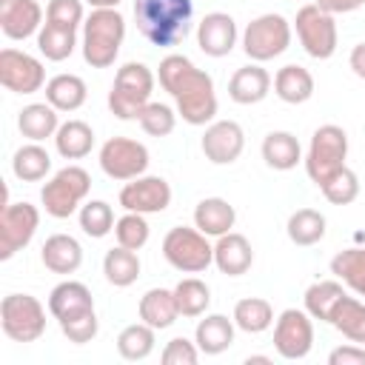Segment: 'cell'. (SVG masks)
I'll return each mask as SVG.
<instances>
[{
  "label": "cell",
  "instance_id": "obj_1",
  "mask_svg": "<svg viewBox=\"0 0 365 365\" xmlns=\"http://www.w3.org/2000/svg\"><path fill=\"white\" fill-rule=\"evenodd\" d=\"M160 86L177 103V114L188 125H208L217 117V91L208 71L197 68L185 54H165L157 68Z\"/></svg>",
  "mask_w": 365,
  "mask_h": 365
},
{
  "label": "cell",
  "instance_id": "obj_2",
  "mask_svg": "<svg viewBox=\"0 0 365 365\" xmlns=\"http://www.w3.org/2000/svg\"><path fill=\"white\" fill-rule=\"evenodd\" d=\"M194 3L191 0H134L137 31L160 48L182 43L191 31Z\"/></svg>",
  "mask_w": 365,
  "mask_h": 365
},
{
  "label": "cell",
  "instance_id": "obj_3",
  "mask_svg": "<svg viewBox=\"0 0 365 365\" xmlns=\"http://www.w3.org/2000/svg\"><path fill=\"white\" fill-rule=\"evenodd\" d=\"M125 40V17L117 9H91L83 23V60L91 68L114 66Z\"/></svg>",
  "mask_w": 365,
  "mask_h": 365
},
{
  "label": "cell",
  "instance_id": "obj_4",
  "mask_svg": "<svg viewBox=\"0 0 365 365\" xmlns=\"http://www.w3.org/2000/svg\"><path fill=\"white\" fill-rule=\"evenodd\" d=\"M151 91H154V71L137 60L123 63L108 91V111L117 120H137L140 111L151 103Z\"/></svg>",
  "mask_w": 365,
  "mask_h": 365
},
{
  "label": "cell",
  "instance_id": "obj_5",
  "mask_svg": "<svg viewBox=\"0 0 365 365\" xmlns=\"http://www.w3.org/2000/svg\"><path fill=\"white\" fill-rule=\"evenodd\" d=\"M345 160H348V134L334 123H325L311 134L308 151L302 157L305 174L317 185L328 182L339 168H345Z\"/></svg>",
  "mask_w": 365,
  "mask_h": 365
},
{
  "label": "cell",
  "instance_id": "obj_6",
  "mask_svg": "<svg viewBox=\"0 0 365 365\" xmlns=\"http://www.w3.org/2000/svg\"><path fill=\"white\" fill-rule=\"evenodd\" d=\"M88 191H91L88 171L83 165H66L40 188V202H43L48 217L66 220V217H71L83 205Z\"/></svg>",
  "mask_w": 365,
  "mask_h": 365
},
{
  "label": "cell",
  "instance_id": "obj_7",
  "mask_svg": "<svg viewBox=\"0 0 365 365\" xmlns=\"http://www.w3.org/2000/svg\"><path fill=\"white\" fill-rule=\"evenodd\" d=\"M163 257L171 268L182 274H200L214 262V245L197 225L194 228L174 225L163 237Z\"/></svg>",
  "mask_w": 365,
  "mask_h": 365
},
{
  "label": "cell",
  "instance_id": "obj_8",
  "mask_svg": "<svg viewBox=\"0 0 365 365\" xmlns=\"http://www.w3.org/2000/svg\"><path fill=\"white\" fill-rule=\"evenodd\" d=\"M0 328L11 342H34L46 331V308L31 294H6L0 302Z\"/></svg>",
  "mask_w": 365,
  "mask_h": 365
},
{
  "label": "cell",
  "instance_id": "obj_9",
  "mask_svg": "<svg viewBox=\"0 0 365 365\" xmlns=\"http://www.w3.org/2000/svg\"><path fill=\"white\" fill-rule=\"evenodd\" d=\"M288 46H291V23L277 11L254 17L242 31V51L248 54L251 63L274 60Z\"/></svg>",
  "mask_w": 365,
  "mask_h": 365
},
{
  "label": "cell",
  "instance_id": "obj_10",
  "mask_svg": "<svg viewBox=\"0 0 365 365\" xmlns=\"http://www.w3.org/2000/svg\"><path fill=\"white\" fill-rule=\"evenodd\" d=\"M294 31H297V40H299V46L305 48L308 57H314V60L334 57L336 43H339L336 20H334V14L322 11L317 3H308L297 11Z\"/></svg>",
  "mask_w": 365,
  "mask_h": 365
},
{
  "label": "cell",
  "instance_id": "obj_11",
  "mask_svg": "<svg viewBox=\"0 0 365 365\" xmlns=\"http://www.w3.org/2000/svg\"><path fill=\"white\" fill-rule=\"evenodd\" d=\"M148 148L140 140L131 137H108L100 145V168L106 177L128 182L134 177H143L148 168Z\"/></svg>",
  "mask_w": 365,
  "mask_h": 365
},
{
  "label": "cell",
  "instance_id": "obj_12",
  "mask_svg": "<svg viewBox=\"0 0 365 365\" xmlns=\"http://www.w3.org/2000/svg\"><path fill=\"white\" fill-rule=\"evenodd\" d=\"M40 228V211L37 205L20 200L6 202L0 211V259H11L17 251H23Z\"/></svg>",
  "mask_w": 365,
  "mask_h": 365
},
{
  "label": "cell",
  "instance_id": "obj_13",
  "mask_svg": "<svg viewBox=\"0 0 365 365\" xmlns=\"http://www.w3.org/2000/svg\"><path fill=\"white\" fill-rule=\"evenodd\" d=\"M274 348L282 359H305L314 348V322L305 308H285L274 319Z\"/></svg>",
  "mask_w": 365,
  "mask_h": 365
},
{
  "label": "cell",
  "instance_id": "obj_14",
  "mask_svg": "<svg viewBox=\"0 0 365 365\" xmlns=\"http://www.w3.org/2000/svg\"><path fill=\"white\" fill-rule=\"evenodd\" d=\"M0 83L6 91L14 94H34L40 91L48 80H46V68L43 63L20 48H3L0 51Z\"/></svg>",
  "mask_w": 365,
  "mask_h": 365
},
{
  "label": "cell",
  "instance_id": "obj_15",
  "mask_svg": "<svg viewBox=\"0 0 365 365\" xmlns=\"http://www.w3.org/2000/svg\"><path fill=\"white\" fill-rule=\"evenodd\" d=\"M120 205L125 211H137V214H163L171 205V185L163 177L154 174H143L128 180L120 188Z\"/></svg>",
  "mask_w": 365,
  "mask_h": 365
},
{
  "label": "cell",
  "instance_id": "obj_16",
  "mask_svg": "<svg viewBox=\"0 0 365 365\" xmlns=\"http://www.w3.org/2000/svg\"><path fill=\"white\" fill-rule=\"evenodd\" d=\"M200 148L208 163L214 165H231L240 160L245 148V131L234 120H214L205 125V134L200 140Z\"/></svg>",
  "mask_w": 365,
  "mask_h": 365
},
{
  "label": "cell",
  "instance_id": "obj_17",
  "mask_svg": "<svg viewBox=\"0 0 365 365\" xmlns=\"http://www.w3.org/2000/svg\"><path fill=\"white\" fill-rule=\"evenodd\" d=\"M240 40L237 31V20L225 11H208L200 23H197V46L202 54L208 57H225L234 51Z\"/></svg>",
  "mask_w": 365,
  "mask_h": 365
},
{
  "label": "cell",
  "instance_id": "obj_18",
  "mask_svg": "<svg viewBox=\"0 0 365 365\" xmlns=\"http://www.w3.org/2000/svg\"><path fill=\"white\" fill-rule=\"evenodd\" d=\"M43 29V9L37 0H0V31L9 40H29Z\"/></svg>",
  "mask_w": 365,
  "mask_h": 365
},
{
  "label": "cell",
  "instance_id": "obj_19",
  "mask_svg": "<svg viewBox=\"0 0 365 365\" xmlns=\"http://www.w3.org/2000/svg\"><path fill=\"white\" fill-rule=\"evenodd\" d=\"M271 91V74L259 66V63H248V66H240L231 80H228V97L237 103V106H254V103H262Z\"/></svg>",
  "mask_w": 365,
  "mask_h": 365
},
{
  "label": "cell",
  "instance_id": "obj_20",
  "mask_svg": "<svg viewBox=\"0 0 365 365\" xmlns=\"http://www.w3.org/2000/svg\"><path fill=\"white\" fill-rule=\"evenodd\" d=\"M86 311H94V297L88 291V285L77 282V279H63L60 285L51 288L48 294V314L63 322L68 317H77V314H86Z\"/></svg>",
  "mask_w": 365,
  "mask_h": 365
},
{
  "label": "cell",
  "instance_id": "obj_21",
  "mask_svg": "<svg viewBox=\"0 0 365 365\" xmlns=\"http://www.w3.org/2000/svg\"><path fill=\"white\" fill-rule=\"evenodd\" d=\"M254 262V248L251 242L237 234V231H228L222 237H217L214 242V265L228 274V277H242Z\"/></svg>",
  "mask_w": 365,
  "mask_h": 365
},
{
  "label": "cell",
  "instance_id": "obj_22",
  "mask_svg": "<svg viewBox=\"0 0 365 365\" xmlns=\"http://www.w3.org/2000/svg\"><path fill=\"white\" fill-rule=\"evenodd\" d=\"M40 259L51 274H74L83 265V245L71 234H51L40 248Z\"/></svg>",
  "mask_w": 365,
  "mask_h": 365
},
{
  "label": "cell",
  "instance_id": "obj_23",
  "mask_svg": "<svg viewBox=\"0 0 365 365\" xmlns=\"http://www.w3.org/2000/svg\"><path fill=\"white\" fill-rule=\"evenodd\" d=\"M234 331L237 325L225 314H205L194 328V342L205 356H217L234 345Z\"/></svg>",
  "mask_w": 365,
  "mask_h": 365
},
{
  "label": "cell",
  "instance_id": "obj_24",
  "mask_svg": "<svg viewBox=\"0 0 365 365\" xmlns=\"http://www.w3.org/2000/svg\"><path fill=\"white\" fill-rule=\"evenodd\" d=\"M140 319L145 325H151L154 331H163V328H171L180 317V308H177V297H174V288H148L143 297H140Z\"/></svg>",
  "mask_w": 365,
  "mask_h": 365
},
{
  "label": "cell",
  "instance_id": "obj_25",
  "mask_svg": "<svg viewBox=\"0 0 365 365\" xmlns=\"http://www.w3.org/2000/svg\"><path fill=\"white\" fill-rule=\"evenodd\" d=\"M57 114L60 111L51 103H29L17 114V128H20V134L26 140L43 143V140L57 134V128H60V117Z\"/></svg>",
  "mask_w": 365,
  "mask_h": 365
},
{
  "label": "cell",
  "instance_id": "obj_26",
  "mask_svg": "<svg viewBox=\"0 0 365 365\" xmlns=\"http://www.w3.org/2000/svg\"><path fill=\"white\" fill-rule=\"evenodd\" d=\"M274 94L288 106L308 103L314 97V74L305 66L288 63L274 74Z\"/></svg>",
  "mask_w": 365,
  "mask_h": 365
},
{
  "label": "cell",
  "instance_id": "obj_27",
  "mask_svg": "<svg viewBox=\"0 0 365 365\" xmlns=\"http://www.w3.org/2000/svg\"><path fill=\"white\" fill-rule=\"evenodd\" d=\"M234 222H237V211L222 197H205L194 208V225L205 237H222L234 228Z\"/></svg>",
  "mask_w": 365,
  "mask_h": 365
},
{
  "label": "cell",
  "instance_id": "obj_28",
  "mask_svg": "<svg viewBox=\"0 0 365 365\" xmlns=\"http://www.w3.org/2000/svg\"><path fill=\"white\" fill-rule=\"evenodd\" d=\"M259 151L265 165L274 171H291L297 163H302V145L291 131H268Z\"/></svg>",
  "mask_w": 365,
  "mask_h": 365
},
{
  "label": "cell",
  "instance_id": "obj_29",
  "mask_svg": "<svg viewBox=\"0 0 365 365\" xmlns=\"http://www.w3.org/2000/svg\"><path fill=\"white\" fill-rule=\"evenodd\" d=\"M51 140L63 160H83L94 148V128L83 120H66V123H60V128Z\"/></svg>",
  "mask_w": 365,
  "mask_h": 365
},
{
  "label": "cell",
  "instance_id": "obj_30",
  "mask_svg": "<svg viewBox=\"0 0 365 365\" xmlns=\"http://www.w3.org/2000/svg\"><path fill=\"white\" fill-rule=\"evenodd\" d=\"M88 97L86 80L77 74H54L46 83V103H51L57 111H77Z\"/></svg>",
  "mask_w": 365,
  "mask_h": 365
},
{
  "label": "cell",
  "instance_id": "obj_31",
  "mask_svg": "<svg viewBox=\"0 0 365 365\" xmlns=\"http://www.w3.org/2000/svg\"><path fill=\"white\" fill-rule=\"evenodd\" d=\"M325 228H328L325 214L317 211V208H299V211H294V214L288 217V222H285L288 240H291L294 245H299V248L317 245V242L325 237Z\"/></svg>",
  "mask_w": 365,
  "mask_h": 365
},
{
  "label": "cell",
  "instance_id": "obj_32",
  "mask_svg": "<svg viewBox=\"0 0 365 365\" xmlns=\"http://www.w3.org/2000/svg\"><path fill=\"white\" fill-rule=\"evenodd\" d=\"M345 294L348 291L342 288V282H336V279H319V282H314V285L305 288L302 302H305V311L311 314V319H319V322H328L331 325V314H334L336 302Z\"/></svg>",
  "mask_w": 365,
  "mask_h": 365
},
{
  "label": "cell",
  "instance_id": "obj_33",
  "mask_svg": "<svg viewBox=\"0 0 365 365\" xmlns=\"http://www.w3.org/2000/svg\"><path fill=\"white\" fill-rule=\"evenodd\" d=\"M11 171L23 182H40L51 171V154L40 143H26L11 157Z\"/></svg>",
  "mask_w": 365,
  "mask_h": 365
},
{
  "label": "cell",
  "instance_id": "obj_34",
  "mask_svg": "<svg viewBox=\"0 0 365 365\" xmlns=\"http://www.w3.org/2000/svg\"><path fill=\"white\" fill-rule=\"evenodd\" d=\"M103 274L106 279L114 285V288H128L137 282L140 277V257L137 251L125 248V245H117V248H108L106 257H103Z\"/></svg>",
  "mask_w": 365,
  "mask_h": 365
},
{
  "label": "cell",
  "instance_id": "obj_35",
  "mask_svg": "<svg viewBox=\"0 0 365 365\" xmlns=\"http://www.w3.org/2000/svg\"><path fill=\"white\" fill-rule=\"evenodd\" d=\"M331 325H334L342 336H348L351 342L365 345V302L345 294V297L336 302L334 314H331Z\"/></svg>",
  "mask_w": 365,
  "mask_h": 365
},
{
  "label": "cell",
  "instance_id": "obj_36",
  "mask_svg": "<svg viewBox=\"0 0 365 365\" xmlns=\"http://www.w3.org/2000/svg\"><path fill=\"white\" fill-rule=\"evenodd\" d=\"M234 325L245 334H262L274 325V308L262 297H245L234 305Z\"/></svg>",
  "mask_w": 365,
  "mask_h": 365
},
{
  "label": "cell",
  "instance_id": "obj_37",
  "mask_svg": "<svg viewBox=\"0 0 365 365\" xmlns=\"http://www.w3.org/2000/svg\"><path fill=\"white\" fill-rule=\"evenodd\" d=\"M154 334H157V331H154L151 325H145L143 319L125 325V328L117 334V354H120L123 359H128V362H140V359L151 356L154 342H157Z\"/></svg>",
  "mask_w": 365,
  "mask_h": 365
},
{
  "label": "cell",
  "instance_id": "obj_38",
  "mask_svg": "<svg viewBox=\"0 0 365 365\" xmlns=\"http://www.w3.org/2000/svg\"><path fill=\"white\" fill-rule=\"evenodd\" d=\"M37 48L46 60L51 63H60L66 57L74 54L77 48V31L74 29H63V26H54V23H43V29L37 31Z\"/></svg>",
  "mask_w": 365,
  "mask_h": 365
},
{
  "label": "cell",
  "instance_id": "obj_39",
  "mask_svg": "<svg viewBox=\"0 0 365 365\" xmlns=\"http://www.w3.org/2000/svg\"><path fill=\"white\" fill-rule=\"evenodd\" d=\"M331 274L345 282L354 294H359L365 288V245L356 248H345L331 259Z\"/></svg>",
  "mask_w": 365,
  "mask_h": 365
},
{
  "label": "cell",
  "instance_id": "obj_40",
  "mask_svg": "<svg viewBox=\"0 0 365 365\" xmlns=\"http://www.w3.org/2000/svg\"><path fill=\"white\" fill-rule=\"evenodd\" d=\"M174 297H177V308L180 317H202L211 305V288L197 279V277H185L174 285Z\"/></svg>",
  "mask_w": 365,
  "mask_h": 365
},
{
  "label": "cell",
  "instance_id": "obj_41",
  "mask_svg": "<svg viewBox=\"0 0 365 365\" xmlns=\"http://www.w3.org/2000/svg\"><path fill=\"white\" fill-rule=\"evenodd\" d=\"M77 222L83 228V234H88L91 240H103L106 234L114 231V208L106 200H88L80 205L77 211Z\"/></svg>",
  "mask_w": 365,
  "mask_h": 365
},
{
  "label": "cell",
  "instance_id": "obj_42",
  "mask_svg": "<svg viewBox=\"0 0 365 365\" xmlns=\"http://www.w3.org/2000/svg\"><path fill=\"white\" fill-rule=\"evenodd\" d=\"M114 237H117V245H125L131 251H140L148 237H151V225L145 220V214H137V211H125L117 222H114Z\"/></svg>",
  "mask_w": 365,
  "mask_h": 365
},
{
  "label": "cell",
  "instance_id": "obj_43",
  "mask_svg": "<svg viewBox=\"0 0 365 365\" xmlns=\"http://www.w3.org/2000/svg\"><path fill=\"white\" fill-rule=\"evenodd\" d=\"M137 123H140V128H143L148 137H168V134L174 131V125H177V111H174L168 103H154V100H151V103L140 111Z\"/></svg>",
  "mask_w": 365,
  "mask_h": 365
},
{
  "label": "cell",
  "instance_id": "obj_44",
  "mask_svg": "<svg viewBox=\"0 0 365 365\" xmlns=\"http://www.w3.org/2000/svg\"><path fill=\"white\" fill-rule=\"evenodd\" d=\"M322 197L331 202V205H351L356 197H359V177L345 165L339 168L328 182L319 185Z\"/></svg>",
  "mask_w": 365,
  "mask_h": 365
},
{
  "label": "cell",
  "instance_id": "obj_45",
  "mask_svg": "<svg viewBox=\"0 0 365 365\" xmlns=\"http://www.w3.org/2000/svg\"><path fill=\"white\" fill-rule=\"evenodd\" d=\"M46 23L63 26V29H74L86 23V9L83 0H48L46 6Z\"/></svg>",
  "mask_w": 365,
  "mask_h": 365
},
{
  "label": "cell",
  "instance_id": "obj_46",
  "mask_svg": "<svg viewBox=\"0 0 365 365\" xmlns=\"http://www.w3.org/2000/svg\"><path fill=\"white\" fill-rule=\"evenodd\" d=\"M60 331H63V336H66L68 342H74V345H86V342H91V339L97 336V331H100V319H97L94 311H86V314H77V317L63 319V322H60Z\"/></svg>",
  "mask_w": 365,
  "mask_h": 365
},
{
  "label": "cell",
  "instance_id": "obj_47",
  "mask_svg": "<svg viewBox=\"0 0 365 365\" xmlns=\"http://www.w3.org/2000/svg\"><path fill=\"white\" fill-rule=\"evenodd\" d=\"M200 354L202 351L197 348V342H191L185 336H174V339L165 342L160 359H163V365H197Z\"/></svg>",
  "mask_w": 365,
  "mask_h": 365
},
{
  "label": "cell",
  "instance_id": "obj_48",
  "mask_svg": "<svg viewBox=\"0 0 365 365\" xmlns=\"http://www.w3.org/2000/svg\"><path fill=\"white\" fill-rule=\"evenodd\" d=\"M328 365H365V345H339L328 354Z\"/></svg>",
  "mask_w": 365,
  "mask_h": 365
},
{
  "label": "cell",
  "instance_id": "obj_49",
  "mask_svg": "<svg viewBox=\"0 0 365 365\" xmlns=\"http://www.w3.org/2000/svg\"><path fill=\"white\" fill-rule=\"evenodd\" d=\"M314 3L328 14H351L365 6V0H314Z\"/></svg>",
  "mask_w": 365,
  "mask_h": 365
},
{
  "label": "cell",
  "instance_id": "obj_50",
  "mask_svg": "<svg viewBox=\"0 0 365 365\" xmlns=\"http://www.w3.org/2000/svg\"><path fill=\"white\" fill-rule=\"evenodd\" d=\"M348 66H351V71H354L359 80H365V43H356V46L351 48Z\"/></svg>",
  "mask_w": 365,
  "mask_h": 365
},
{
  "label": "cell",
  "instance_id": "obj_51",
  "mask_svg": "<svg viewBox=\"0 0 365 365\" xmlns=\"http://www.w3.org/2000/svg\"><path fill=\"white\" fill-rule=\"evenodd\" d=\"M91 9H117L123 0H86Z\"/></svg>",
  "mask_w": 365,
  "mask_h": 365
},
{
  "label": "cell",
  "instance_id": "obj_52",
  "mask_svg": "<svg viewBox=\"0 0 365 365\" xmlns=\"http://www.w3.org/2000/svg\"><path fill=\"white\" fill-rule=\"evenodd\" d=\"M254 362H262V365H265V362H271V356H259V354H254V356L245 359V365H254Z\"/></svg>",
  "mask_w": 365,
  "mask_h": 365
},
{
  "label": "cell",
  "instance_id": "obj_53",
  "mask_svg": "<svg viewBox=\"0 0 365 365\" xmlns=\"http://www.w3.org/2000/svg\"><path fill=\"white\" fill-rule=\"evenodd\" d=\"M356 297H362V299H365V288H362V291H359V294H356Z\"/></svg>",
  "mask_w": 365,
  "mask_h": 365
}]
</instances>
